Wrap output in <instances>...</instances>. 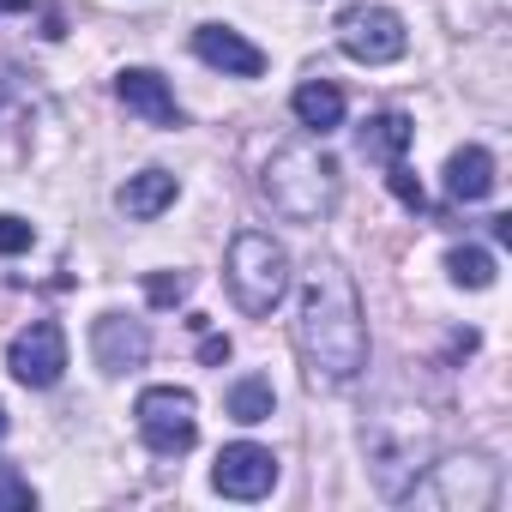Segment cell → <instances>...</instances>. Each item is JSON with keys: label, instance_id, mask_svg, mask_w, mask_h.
I'll list each match as a JSON object with an SVG mask.
<instances>
[{"label": "cell", "instance_id": "6da1fadb", "mask_svg": "<svg viewBox=\"0 0 512 512\" xmlns=\"http://www.w3.org/2000/svg\"><path fill=\"white\" fill-rule=\"evenodd\" d=\"M296 350L308 362V380H326V386H350L362 368H368V320H362V296H356V278L320 253L302 278V296H296Z\"/></svg>", "mask_w": 512, "mask_h": 512}, {"label": "cell", "instance_id": "7a4b0ae2", "mask_svg": "<svg viewBox=\"0 0 512 512\" xmlns=\"http://www.w3.org/2000/svg\"><path fill=\"white\" fill-rule=\"evenodd\" d=\"M434 416L422 404H404V398H380L368 416H362V458H368V476L386 500H404V488L434 464Z\"/></svg>", "mask_w": 512, "mask_h": 512}, {"label": "cell", "instance_id": "3957f363", "mask_svg": "<svg viewBox=\"0 0 512 512\" xmlns=\"http://www.w3.org/2000/svg\"><path fill=\"white\" fill-rule=\"evenodd\" d=\"M260 193L272 199V211H278L284 223H308V229H314V223H326V217L338 211L344 175H338V163H332L320 145L296 139V145H278V151L266 157Z\"/></svg>", "mask_w": 512, "mask_h": 512}, {"label": "cell", "instance_id": "277c9868", "mask_svg": "<svg viewBox=\"0 0 512 512\" xmlns=\"http://www.w3.org/2000/svg\"><path fill=\"white\" fill-rule=\"evenodd\" d=\"M223 278H229V296L247 320H266L284 296H290V247L266 229H241L229 241V260H223Z\"/></svg>", "mask_w": 512, "mask_h": 512}, {"label": "cell", "instance_id": "5b68a950", "mask_svg": "<svg viewBox=\"0 0 512 512\" xmlns=\"http://www.w3.org/2000/svg\"><path fill=\"white\" fill-rule=\"evenodd\" d=\"M494 494H500V464H494L488 452L440 458V464H428V470L404 488L410 506H434V512H488Z\"/></svg>", "mask_w": 512, "mask_h": 512}, {"label": "cell", "instance_id": "8992f818", "mask_svg": "<svg viewBox=\"0 0 512 512\" xmlns=\"http://www.w3.org/2000/svg\"><path fill=\"white\" fill-rule=\"evenodd\" d=\"M133 416H139V440L157 458H181L199 440V404H193L187 386H145L139 404H133Z\"/></svg>", "mask_w": 512, "mask_h": 512}, {"label": "cell", "instance_id": "52a82bcc", "mask_svg": "<svg viewBox=\"0 0 512 512\" xmlns=\"http://www.w3.org/2000/svg\"><path fill=\"white\" fill-rule=\"evenodd\" d=\"M338 49H344L350 61H362V67H392V61H404L410 31H404V19H398L392 7L356 0V7L338 13Z\"/></svg>", "mask_w": 512, "mask_h": 512}, {"label": "cell", "instance_id": "ba28073f", "mask_svg": "<svg viewBox=\"0 0 512 512\" xmlns=\"http://www.w3.org/2000/svg\"><path fill=\"white\" fill-rule=\"evenodd\" d=\"M7 368H13L19 386L49 392V386L67 374V332H61L55 320H31V326L7 344Z\"/></svg>", "mask_w": 512, "mask_h": 512}, {"label": "cell", "instance_id": "9c48e42d", "mask_svg": "<svg viewBox=\"0 0 512 512\" xmlns=\"http://www.w3.org/2000/svg\"><path fill=\"white\" fill-rule=\"evenodd\" d=\"M211 488L223 500H266L278 488V452L272 446H253V440L223 446L217 464H211Z\"/></svg>", "mask_w": 512, "mask_h": 512}, {"label": "cell", "instance_id": "30bf717a", "mask_svg": "<svg viewBox=\"0 0 512 512\" xmlns=\"http://www.w3.org/2000/svg\"><path fill=\"white\" fill-rule=\"evenodd\" d=\"M91 356H97L103 374H133V368H145V356H151L145 320H133V314H97V320H91Z\"/></svg>", "mask_w": 512, "mask_h": 512}, {"label": "cell", "instance_id": "8fae6325", "mask_svg": "<svg viewBox=\"0 0 512 512\" xmlns=\"http://www.w3.org/2000/svg\"><path fill=\"white\" fill-rule=\"evenodd\" d=\"M193 55L205 61V67H217L223 79H260L266 73V49H253L241 31H229V25H199L193 31Z\"/></svg>", "mask_w": 512, "mask_h": 512}, {"label": "cell", "instance_id": "7c38bea8", "mask_svg": "<svg viewBox=\"0 0 512 512\" xmlns=\"http://www.w3.org/2000/svg\"><path fill=\"white\" fill-rule=\"evenodd\" d=\"M115 97H121L139 121H151V127H181V103H175L169 79L151 73V67H127V73L115 79Z\"/></svg>", "mask_w": 512, "mask_h": 512}, {"label": "cell", "instance_id": "4fadbf2b", "mask_svg": "<svg viewBox=\"0 0 512 512\" xmlns=\"http://www.w3.org/2000/svg\"><path fill=\"white\" fill-rule=\"evenodd\" d=\"M410 139H416V121L410 115H398V109H380V115H368L362 127H356V151L368 157V163H404V151H410Z\"/></svg>", "mask_w": 512, "mask_h": 512}, {"label": "cell", "instance_id": "5bb4252c", "mask_svg": "<svg viewBox=\"0 0 512 512\" xmlns=\"http://www.w3.org/2000/svg\"><path fill=\"white\" fill-rule=\"evenodd\" d=\"M494 187H500V175H494V157H488L482 145H458V151L446 157V199L482 205Z\"/></svg>", "mask_w": 512, "mask_h": 512}, {"label": "cell", "instance_id": "9a60e30c", "mask_svg": "<svg viewBox=\"0 0 512 512\" xmlns=\"http://www.w3.org/2000/svg\"><path fill=\"white\" fill-rule=\"evenodd\" d=\"M175 193H181V181H175L169 169H139V175H127V187L115 193V205H121L133 223H151V217H163V211L175 205Z\"/></svg>", "mask_w": 512, "mask_h": 512}, {"label": "cell", "instance_id": "2e32d148", "mask_svg": "<svg viewBox=\"0 0 512 512\" xmlns=\"http://www.w3.org/2000/svg\"><path fill=\"white\" fill-rule=\"evenodd\" d=\"M290 109H296V121H302L308 133H320V139L344 127V91H338L332 79H302L296 97H290Z\"/></svg>", "mask_w": 512, "mask_h": 512}, {"label": "cell", "instance_id": "e0dca14e", "mask_svg": "<svg viewBox=\"0 0 512 512\" xmlns=\"http://www.w3.org/2000/svg\"><path fill=\"white\" fill-rule=\"evenodd\" d=\"M223 404H229V416H235L241 428H260V422H272L278 392H272V380H266V374H241V380L223 392Z\"/></svg>", "mask_w": 512, "mask_h": 512}, {"label": "cell", "instance_id": "ac0fdd59", "mask_svg": "<svg viewBox=\"0 0 512 512\" xmlns=\"http://www.w3.org/2000/svg\"><path fill=\"white\" fill-rule=\"evenodd\" d=\"M446 278L458 290H488L494 284V253L488 247H452L446 253Z\"/></svg>", "mask_w": 512, "mask_h": 512}, {"label": "cell", "instance_id": "d6986e66", "mask_svg": "<svg viewBox=\"0 0 512 512\" xmlns=\"http://www.w3.org/2000/svg\"><path fill=\"white\" fill-rule=\"evenodd\" d=\"M145 296H151V308H181L193 296V272H151Z\"/></svg>", "mask_w": 512, "mask_h": 512}, {"label": "cell", "instance_id": "ffe728a7", "mask_svg": "<svg viewBox=\"0 0 512 512\" xmlns=\"http://www.w3.org/2000/svg\"><path fill=\"white\" fill-rule=\"evenodd\" d=\"M0 512H37V488L19 476V464L0 458Z\"/></svg>", "mask_w": 512, "mask_h": 512}, {"label": "cell", "instance_id": "44dd1931", "mask_svg": "<svg viewBox=\"0 0 512 512\" xmlns=\"http://www.w3.org/2000/svg\"><path fill=\"white\" fill-rule=\"evenodd\" d=\"M31 241H37L31 217H19V211H0V260H13V253H31Z\"/></svg>", "mask_w": 512, "mask_h": 512}, {"label": "cell", "instance_id": "7402d4cb", "mask_svg": "<svg viewBox=\"0 0 512 512\" xmlns=\"http://www.w3.org/2000/svg\"><path fill=\"white\" fill-rule=\"evenodd\" d=\"M386 187H392V193H398L410 211H428V199H422V181H416L404 163H392V169H386Z\"/></svg>", "mask_w": 512, "mask_h": 512}, {"label": "cell", "instance_id": "603a6c76", "mask_svg": "<svg viewBox=\"0 0 512 512\" xmlns=\"http://www.w3.org/2000/svg\"><path fill=\"white\" fill-rule=\"evenodd\" d=\"M199 362H205V368H217V362H229V338H217V332H205V344H199Z\"/></svg>", "mask_w": 512, "mask_h": 512}, {"label": "cell", "instance_id": "cb8c5ba5", "mask_svg": "<svg viewBox=\"0 0 512 512\" xmlns=\"http://www.w3.org/2000/svg\"><path fill=\"white\" fill-rule=\"evenodd\" d=\"M19 7H31V0H0V13H19Z\"/></svg>", "mask_w": 512, "mask_h": 512}, {"label": "cell", "instance_id": "d4e9b609", "mask_svg": "<svg viewBox=\"0 0 512 512\" xmlns=\"http://www.w3.org/2000/svg\"><path fill=\"white\" fill-rule=\"evenodd\" d=\"M7 428H13V422H7V404H0V440H7Z\"/></svg>", "mask_w": 512, "mask_h": 512}]
</instances>
